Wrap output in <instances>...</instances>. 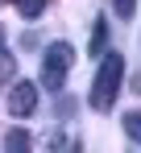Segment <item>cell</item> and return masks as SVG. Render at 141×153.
<instances>
[{
  "label": "cell",
  "instance_id": "obj_1",
  "mask_svg": "<svg viewBox=\"0 0 141 153\" xmlns=\"http://www.w3.org/2000/svg\"><path fill=\"white\" fill-rule=\"evenodd\" d=\"M120 79H124V58L112 50L104 62H100V71H95V83H92V108H95V112H108V108L116 103Z\"/></svg>",
  "mask_w": 141,
  "mask_h": 153
},
{
  "label": "cell",
  "instance_id": "obj_9",
  "mask_svg": "<svg viewBox=\"0 0 141 153\" xmlns=\"http://www.w3.org/2000/svg\"><path fill=\"white\" fill-rule=\"evenodd\" d=\"M13 71H17V54H8L4 46H0V79H8Z\"/></svg>",
  "mask_w": 141,
  "mask_h": 153
},
{
  "label": "cell",
  "instance_id": "obj_3",
  "mask_svg": "<svg viewBox=\"0 0 141 153\" xmlns=\"http://www.w3.org/2000/svg\"><path fill=\"white\" fill-rule=\"evenodd\" d=\"M46 62H54V66H62V71H67L70 62H75V50H70L67 42H54V46L46 50Z\"/></svg>",
  "mask_w": 141,
  "mask_h": 153
},
{
  "label": "cell",
  "instance_id": "obj_10",
  "mask_svg": "<svg viewBox=\"0 0 141 153\" xmlns=\"http://www.w3.org/2000/svg\"><path fill=\"white\" fill-rule=\"evenodd\" d=\"M112 8H116V17H120V21H129V17L137 13V0H112Z\"/></svg>",
  "mask_w": 141,
  "mask_h": 153
},
{
  "label": "cell",
  "instance_id": "obj_4",
  "mask_svg": "<svg viewBox=\"0 0 141 153\" xmlns=\"http://www.w3.org/2000/svg\"><path fill=\"white\" fill-rule=\"evenodd\" d=\"M62 66H54V62H46L42 66V87H50V91H62Z\"/></svg>",
  "mask_w": 141,
  "mask_h": 153
},
{
  "label": "cell",
  "instance_id": "obj_11",
  "mask_svg": "<svg viewBox=\"0 0 141 153\" xmlns=\"http://www.w3.org/2000/svg\"><path fill=\"white\" fill-rule=\"evenodd\" d=\"M0 46H4V25H0Z\"/></svg>",
  "mask_w": 141,
  "mask_h": 153
},
{
  "label": "cell",
  "instance_id": "obj_8",
  "mask_svg": "<svg viewBox=\"0 0 141 153\" xmlns=\"http://www.w3.org/2000/svg\"><path fill=\"white\" fill-rule=\"evenodd\" d=\"M124 132L141 145V112H124Z\"/></svg>",
  "mask_w": 141,
  "mask_h": 153
},
{
  "label": "cell",
  "instance_id": "obj_6",
  "mask_svg": "<svg viewBox=\"0 0 141 153\" xmlns=\"http://www.w3.org/2000/svg\"><path fill=\"white\" fill-rule=\"evenodd\" d=\"M46 4H50V0H17V13H21L25 21H33V17H42Z\"/></svg>",
  "mask_w": 141,
  "mask_h": 153
},
{
  "label": "cell",
  "instance_id": "obj_2",
  "mask_svg": "<svg viewBox=\"0 0 141 153\" xmlns=\"http://www.w3.org/2000/svg\"><path fill=\"white\" fill-rule=\"evenodd\" d=\"M33 108H38V87L21 79V83L8 91V112H13V116H29Z\"/></svg>",
  "mask_w": 141,
  "mask_h": 153
},
{
  "label": "cell",
  "instance_id": "obj_5",
  "mask_svg": "<svg viewBox=\"0 0 141 153\" xmlns=\"http://www.w3.org/2000/svg\"><path fill=\"white\" fill-rule=\"evenodd\" d=\"M104 46H108V21H95V29H92V46H87V54H104Z\"/></svg>",
  "mask_w": 141,
  "mask_h": 153
},
{
  "label": "cell",
  "instance_id": "obj_7",
  "mask_svg": "<svg viewBox=\"0 0 141 153\" xmlns=\"http://www.w3.org/2000/svg\"><path fill=\"white\" fill-rule=\"evenodd\" d=\"M4 149H29V132H21V128H13V132H8V137H4Z\"/></svg>",
  "mask_w": 141,
  "mask_h": 153
}]
</instances>
